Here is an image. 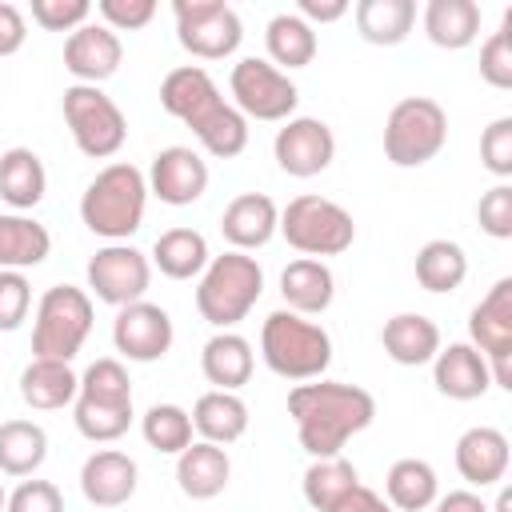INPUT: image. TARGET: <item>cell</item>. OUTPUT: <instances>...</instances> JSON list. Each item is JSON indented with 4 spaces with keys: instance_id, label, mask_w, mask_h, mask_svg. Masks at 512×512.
<instances>
[{
    "instance_id": "6da1fadb",
    "label": "cell",
    "mask_w": 512,
    "mask_h": 512,
    "mask_svg": "<svg viewBox=\"0 0 512 512\" xmlns=\"http://www.w3.org/2000/svg\"><path fill=\"white\" fill-rule=\"evenodd\" d=\"M288 416L296 424L300 448L320 456H340V448L376 420V396L344 380H304L288 392Z\"/></svg>"
},
{
    "instance_id": "7a4b0ae2",
    "label": "cell",
    "mask_w": 512,
    "mask_h": 512,
    "mask_svg": "<svg viewBox=\"0 0 512 512\" xmlns=\"http://www.w3.org/2000/svg\"><path fill=\"white\" fill-rule=\"evenodd\" d=\"M160 108L176 116L184 128H192L200 148L216 160H232L248 148V120L220 96L216 80L200 64H180L164 76Z\"/></svg>"
},
{
    "instance_id": "3957f363",
    "label": "cell",
    "mask_w": 512,
    "mask_h": 512,
    "mask_svg": "<svg viewBox=\"0 0 512 512\" xmlns=\"http://www.w3.org/2000/svg\"><path fill=\"white\" fill-rule=\"evenodd\" d=\"M148 208V180L136 164L116 160L100 168L84 196H80V220L92 236H104L108 244H128L132 232H140Z\"/></svg>"
},
{
    "instance_id": "277c9868",
    "label": "cell",
    "mask_w": 512,
    "mask_h": 512,
    "mask_svg": "<svg viewBox=\"0 0 512 512\" xmlns=\"http://www.w3.org/2000/svg\"><path fill=\"white\" fill-rule=\"evenodd\" d=\"M76 432L92 444H112L132 424V380L116 356H100L84 368L80 392L72 400Z\"/></svg>"
},
{
    "instance_id": "5b68a950",
    "label": "cell",
    "mask_w": 512,
    "mask_h": 512,
    "mask_svg": "<svg viewBox=\"0 0 512 512\" xmlns=\"http://www.w3.org/2000/svg\"><path fill=\"white\" fill-rule=\"evenodd\" d=\"M264 292V268L248 252H224L212 256L208 268L196 280V312L216 332H232L260 300Z\"/></svg>"
},
{
    "instance_id": "8992f818",
    "label": "cell",
    "mask_w": 512,
    "mask_h": 512,
    "mask_svg": "<svg viewBox=\"0 0 512 512\" xmlns=\"http://www.w3.org/2000/svg\"><path fill=\"white\" fill-rule=\"evenodd\" d=\"M260 356L264 364L284 380H320L332 364V336L324 324L296 316L288 308H276L260 324Z\"/></svg>"
},
{
    "instance_id": "52a82bcc",
    "label": "cell",
    "mask_w": 512,
    "mask_h": 512,
    "mask_svg": "<svg viewBox=\"0 0 512 512\" xmlns=\"http://www.w3.org/2000/svg\"><path fill=\"white\" fill-rule=\"evenodd\" d=\"M92 332V296L76 284H52L44 288L32 320V360H64L84 348Z\"/></svg>"
},
{
    "instance_id": "ba28073f",
    "label": "cell",
    "mask_w": 512,
    "mask_h": 512,
    "mask_svg": "<svg viewBox=\"0 0 512 512\" xmlns=\"http://www.w3.org/2000/svg\"><path fill=\"white\" fill-rule=\"evenodd\" d=\"M280 236L288 240V248H296L312 260H324V256H340L352 248L356 224L344 204L304 192V196L288 200V208H280Z\"/></svg>"
},
{
    "instance_id": "9c48e42d",
    "label": "cell",
    "mask_w": 512,
    "mask_h": 512,
    "mask_svg": "<svg viewBox=\"0 0 512 512\" xmlns=\"http://www.w3.org/2000/svg\"><path fill=\"white\" fill-rule=\"evenodd\" d=\"M448 144V112L432 96H404L384 120V156L396 168H424Z\"/></svg>"
},
{
    "instance_id": "30bf717a",
    "label": "cell",
    "mask_w": 512,
    "mask_h": 512,
    "mask_svg": "<svg viewBox=\"0 0 512 512\" xmlns=\"http://www.w3.org/2000/svg\"><path fill=\"white\" fill-rule=\"evenodd\" d=\"M64 124L76 140V148L88 156V160H108L124 148L128 140V120L120 112V104L96 88V84H68L64 88Z\"/></svg>"
},
{
    "instance_id": "8fae6325",
    "label": "cell",
    "mask_w": 512,
    "mask_h": 512,
    "mask_svg": "<svg viewBox=\"0 0 512 512\" xmlns=\"http://www.w3.org/2000/svg\"><path fill=\"white\" fill-rule=\"evenodd\" d=\"M228 92H232V108L244 120H268V124L292 120V112L300 104V88L292 84V76L280 72L264 56L236 60L232 76H228Z\"/></svg>"
},
{
    "instance_id": "7c38bea8",
    "label": "cell",
    "mask_w": 512,
    "mask_h": 512,
    "mask_svg": "<svg viewBox=\"0 0 512 512\" xmlns=\"http://www.w3.org/2000/svg\"><path fill=\"white\" fill-rule=\"evenodd\" d=\"M172 16H176L180 48L192 52L196 60H224L244 40V24L236 8L224 0H176Z\"/></svg>"
},
{
    "instance_id": "4fadbf2b",
    "label": "cell",
    "mask_w": 512,
    "mask_h": 512,
    "mask_svg": "<svg viewBox=\"0 0 512 512\" xmlns=\"http://www.w3.org/2000/svg\"><path fill=\"white\" fill-rule=\"evenodd\" d=\"M468 344L488 360L492 384L512 388V276H500L468 316Z\"/></svg>"
},
{
    "instance_id": "5bb4252c",
    "label": "cell",
    "mask_w": 512,
    "mask_h": 512,
    "mask_svg": "<svg viewBox=\"0 0 512 512\" xmlns=\"http://www.w3.org/2000/svg\"><path fill=\"white\" fill-rule=\"evenodd\" d=\"M84 276H88V288L96 300L124 308V304L144 300V292L152 284V260L132 244H104L92 252Z\"/></svg>"
},
{
    "instance_id": "9a60e30c",
    "label": "cell",
    "mask_w": 512,
    "mask_h": 512,
    "mask_svg": "<svg viewBox=\"0 0 512 512\" xmlns=\"http://www.w3.org/2000/svg\"><path fill=\"white\" fill-rule=\"evenodd\" d=\"M176 340V328H172V316L160 308V304H148V300H136V304H124L112 320V344L124 360L132 364H156L168 356Z\"/></svg>"
},
{
    "instance_id": "2e32d148",
    "label": "cell",
    "mask_w": 512,
    "mask_h": 512,
    "mask_svg": "<svg viewBox=\"0 0 512 512\" xmlns=\"http://www.w3.org/2000/svg\"><path fill=\"white\" fill-rule=\"evenodd\" d=\"M272 156H276L280 172L308 180V176H320L336 160V136L316 116H292V120H284V128H276Z\"/></svg>"
},
{
    "instance_id": "e0dca14e",
    "label": "cell",
    "mask_w": 512,
    "mask_h": 512,
    "mask_svg": "<svg viewBox=\"0 0 512 512\" xmlns=\"http://www.w3.org/2000/svg\"><path fill=\"white\" fill-rule=\"evenodd\" d=\"M148 196H156L168 208H188L208 192V160L196 148L172 144L152 156L148 168Z\"/></svg>"
},
{
    "instance_id": "ac0fdd59",
    "label": "cell",
    "mask_w": 512,
    "mask_h": 512,
    "mask_svg": "<svg viewBox=\"0 0 512 512\" xmlns=\"http://www.w3.org/2000/svg\"><path fill=\"white\" fill-rule=\"evenodd\" d=\"M124 60V44L108 24H80L76 32H68L64 40V68L76 76V84H104L116 76Z\"/></svg>"
},
{
    "instance_id": "d6986e66",
    "label": "cell",
    "mask_w": 512,
    "mask_h": 512,
    "mask_svg": "<svg viewBox=\"0 0 512 512\" xmlns=\"http://www.w3.org/2000/svg\"><path fill=\"white\" fill-rule=\"evenodd\" d=\"M136 484H140V468L120 448H96L80 464V492L96 508H120V504H128L136 496Z\"/></svg>"
},
{
    "instance_id": "ffe728a7",
    "label": "cell",
    "mask_w": 512,
    "mask_h": 512,
    "mask_svg": "<svg viewBox=\"0 0 512 512\" xmlns=\"http://www.w3.org/2000/svg\"><path fill=\"white\" fill-rule=\"evenodd\" d=\"M220 232L232 244V252H256L280 232V208L264 192H240L220 212Z\"/></svg>"
},
{
    "instance_id": "44dd1931",
    "label": "cell",
    "mask_w": 512,
    "mask_h": 512,
    "mask_svg": "<svg viewBox=\"0 0 512 512\" xmlns=\"http://www.w3.org/2000/svg\"><path fill=\"white\" fill-rule=\"evenodd\" d=\"M508 460H512V448H508V436L492 424H476L468 432H460L456 440V472L472 484V488H492L508 476Z\"/></svg>"
},
{
    "instance_id": "7402d4cb",
    "label": "cell",
    "mask_w": 512,
    "mask_h": 512,
    "mask_svg": "<svg viewBox=\"0 0 512 512\" xmlns=\"http://www.w3.org/2000/svg\"><path fill=\"white\" fill-rule=\"evenodd\" d=\"M432 384L448 400H480L492 388V372L468 340H456L432 356Z\"/></svg>"
},
{
    "instance_id": "603a6c76",
    "label": "cell",
    "mask_w": 512,
    "mask_h": 512,
    "mask_svg": "<svg viewBox=\"0 0 512 512\" xmlns=\"http://www.w3.org/2000/svg\"><path fill=\"white\" fill-rule=\"evenodd\" d=\"M280 296H284V308L296 312V316H320L332 308V296H336V276L324 260H312V256H300L292 260L284 272H280Z\"/></svg>"
},
{
    "instance_id": "cb8c5ba5",
    "label": "cell",
    "mask_w": 512,
    "mask_h": 512,
    "mask_svg": "<svg viewBox=\"0 0 512 512\" xmlns=\"http://www.w3.org/2000/svg\"><path fill=\"white\" fill-rule=\"evenodd\" d=\"M380 344H384L388 360H392V364H404V368L432 364V356L444 348L436 320H428L424 312H396L392 320H384Z\"/></svg>"
},
{
    "instance_id": "d4e9b609",
    "label": "cell",
    "mask_w": 512,
    "mask_h": 512,
    "mask_svg": "<svg viewBox=\"0 0 512 512\" xmlns=\"http://www.w3.org/2000/svg\"><path fill=\"white\" fill-rule=\"evenodd\" d=\"M232 476V460L220 444L208 440H192L180 456H176V484L188 500H212L228 488Z\"/></svg>"
},
{
    "instance_id": "484cf974",
    "label": "cell",
    "mask_w": 512,
    "mask_h": 512,
    "mask_svg": "<svg viewBox=\"0 0 512 512\" xmlns=\"http://www.w3.org/2000/svg\"><path fill=\"white\" fill-rule=\"evenodd\" d=\"M252 368H256V356H252V344L240 332H216L200 348V372L220 392L244 388L252 380Z\"/></svg>"
},
{
    "instance_id": "4316f807",
    "label": "cell",
    "mask_w": 512,
    "mask_h": 512,
    "mask_svg": "<svg viewBox=\"0 0 512 512\" xmlns=\"http://www.w3.org/2000/svg\"><path fill=\"white\" fill-rule=\"evenodd\" d=\"M48 192V172H44V160L16 144L8 152H0V200L12 208V212H32Z\"/></svg>"
},
{
    "instance_id": "83f0119b",
    "label": "cell",
    "mask_w": 512,
    "mask_h": 512,
    "mask_svg": "<svg viewBox=\"0 0 512 512\" xmlns=\"http://www.w3.org/2000/svg\"><path fill=\"white\" fill-rule=\"evenodd\" d=\"M52 252V232L24 216V212H0V272H24L44 264Z\"/></svg>"
},
{
    "instance_id": "f1b7e54d",
    "label": "cell",
    "mask_w": 512,
    "mask_h": 512,
    "mask_svg": "<svg viewBox=\"0 0 512 512\" xmlns=\"http://www.w3.org/2000/svg\"><path fill=\"white\" fill-rule=\"evenodd\" d=\"M80 392V376L64 360H32L20 372V400L36 412H56L68 408Z\"/></svg>"
},
{
    "instance_id": "f546056e",
    "label": "cell",
    "mask_w": 512,
    "mask_h": 512,
    "mask_svg": "<svg viewBox=\"0 0 512 512\" xmlns=\"http://www.w3.org/2000/svg\"><path fill=\"white\" fill-rule=\"evenodd\" d=\"M192 428L200 432V440L208 444H236L244 432H248V404L236 396V392H204L196 404H192Z\"/></svg>"
},
{
    "instance_id": "4dcf8cb0",
    "label": "cell",
    "mask_w": 512,
    "mask_h": 512,
    "mask_svg": "<svg viewBox=\"0 0 512 512\" xmlns=\"http://www.w3.org/2000/svg\"><path fill=\"white\" fill-rule=\"evenodd\" d=\"M424 36L436 48L460 52L480 36V4L476 0H428L424 4Z\"/></svg>"
},
{
    "instance_id": "1f68e13d",
    "label": "cell",
    "mask_w": 512,
    "mask_h": 512,
    "mask_svg": "<svg viewBox=\"0 0 512 512\" xmlns=\"http://www.w3.org/2000/svg\"><path fill=\"white\" fill-rule=\"evenodd\" d=\"M352 16H356L360 40H368L376 48H396L408 40V32L416 24V0H360L352 8Z\"/></svg>"
},
{
    "instance_id": "d6a6232c",
    "label": "cell",
    "mask_w": 512,
    "mask_h": 512,
    "mask_svg": "<svg viewBox=\"0 0 512 512\" xmlns=\"http://www.w3.org/2000/svg\"><path fill=\"white\" fill-rule=\"evenodd\" d=\"M148 260H152L168 280H200V272L208 268L212 252H208L204 232H196V228H168V232L156 236Z\"/></svg>"
},
{
    "instance_id": "836d02e7",
    "label": "cell",
    "mask_w": 512,
    "mask_h": 512,
    "mask_svg": "<svg viewBox=\"0 0 512 512\" xmlns=\"http://www.w3.org/2000/svg\"><path fill=\"white\" fill-rule=\"evenodd\" d=\"M440 496V480H436V468L420 456H404L388 468L384 476V500L396 508V512H424L432 508Z\"/></svg>"
},
{
    "instance_id": "e575fe53",
    "label": "cell",
    "mask_w": 512,
    "mask_h": 512,
    "mask_svg": "<svg viewBox=\"0 0 512 512\" xmlns=\"http://www.w3.org/2000/svg\"><path fill=\"white\" fill-rule=\"evenodd\" d=\"M264 44H268V60L280 72H292L316 60V28L304 24L296 12H276L264 28Z\"/></svg>"
},
{
    "instance_id": "d590c367",
    "label": "cell",
    "mask_w": 512,
    "mask_h": 512,
    "mask_svg": "<svg viewBox=\"0 0 512 512\" xmlns=\"http://www.w3.org/2000/svg\"><path fill=\"white\" fill-rule=\"evenodd\" d=\"M44 460H48V432L36 420L0 424V472L4 476H36Z\"/></svg>"
},
{
    "instance_id": "8d00e7d4",
    "label": "cell",
    "mask_w": 512,
    "mask_h": 512,
    "mask_svg": "<svg viewBox=\"0 0 512 512\" xmlns=\"http://www.w3.org/2000/svg\"><path fill=\"white\" fill-rule=\"evenodd\" d=\"M356 484H360V472L344 456H320L304 468V500L316 512H332Z\"/></svg>"
},
{
    "instance_id": "74e56055",
    "label": "cell",
    "mask_w": 512,
    "mask_h": 512,
    "mask_svg": "<svg viewBox=\"0 0 512 512\" xmlns=\"http://www.w3.org/2000/svg\"><path fill=\"white\" fill-rule=\"evenodd\" d=\"M468 276V256L456 240H428L416 252V284L424 292H456Z\"/></svg>"
},
{
    "instance_id": "f35d334b",
    "label": "cell",
    "mask_w": 512,
    "mask_h": 512,
    "mask_svg": "<svg viewBox=\"0 0 512 512\" xmlns=\"http://www.w3.org/2000/svg\"><path fill=\"white\" fill-rule=\"evenodd\" d=\"M140 432L148 440V448H156L160 456H180L192 444V416L180 404H152L140 420Z\"/></svg>"
},
{
    "instance_id": "ab89813d",
    "label": "cell",
    "mask_w": 512,
    "mask_h": 512,
    "mask_svg": "<svg viewBox=\"0 0 512 512\" xmlns=\"http://www.w3.org/2000/svg\"><path fill=\"white\" fill-rule=\"evenodd\" d=\"M480 76H484V84H492L500 92L512 88V12H504L500 32H492L480 44Z\"/></svg>"
},
{
    "instance_id": "60d3db41",
    "label": "cell",
    "mask_w": 512,
    "mask_h": 512,
    "mask_svg": "<svg viewBox=\"0 0 512 512\" xmlns=\"http://www.w3.org/2000/svg\"><path fill=\"white\" fill-rule=\"evenodd\" d=\"M480 160L500 184L512 176V116H496L480 136Z\"/></svg>"
},
{
    "instance_id": "b9f144b4",
    "label": "cell",
    "mask_w": 512,
    "mask_h": 512,
    "mask_svg": "<svg viewBox=\"0 0 512 512\" xmlns=\"http://www.w3.org/2000/svg\"><path fill=\"white\" fill-rule=\"evenodd\" d=\"M476 220L492 240H512V184H492L476 204Z\"/></svg>"
},
{
    "instance_id": "7bdbcfd3",
    "label": "cell",
    "mask_w": 512,
    "mask_h": 512,
    "mask_svg": "<svg viewBox=\"0 0 512 512\" xmlns=\"http://www.w3.org/2000/svg\"><path fill=\"white\" fill-rule=\"evenodd\" d=\"M92 4L88 0H32V20L44 32H76L80 24H88Z\"/></svg>"
},
{
    "instance_id": "ee69618b",
    "label": "cell",
    "mask_w": 512,
    "mask_h": 512,
    "mask_svg": "<svg viewBox=\"0 0 512 512\" xmlns=\"http://www.w3.org/2000/svg\"><path fill=\"white\" fill-rule=\"evenodd\" d=\"M32 284L24 272H0V332H16L28 320Z\"/></svg>"
},
{
    "instance_id": "f6af8a7d",
    "label": "cell",
    "mask_w": 512,
    "mask_h": 512,
    "mask_svg": "<svg viewBox=\"0 0 512 512\" xmlns=\"http://www.w3.org/2000/svg\"><path fill=\"white\" fill-rule=\"evenodd\" d=\"M4 512H64V496L52 480H20L8 492Z\"/></svg>"
},
{
    "instance_id": "bcb514c9",
    "label": "cell",
    "mask_w": 512,
    "mask_h": 512,
    "mask_svg": "<svg viewBox=\"0 0 512 512\" xmlns=\"http://www.w3.org/2000/svg\"><path fill=\"white\" fill-rule=\"evenodd\" d=\"M96 12L112 32H136L156 16V0H100Z\"/></svg>"
},
{
    "instance_id": "7dc6e473",
    "label": "cell",
    "mask_w": 512,
    "mask_h": 512,
    "mask_svg": "<svg viewBox=\"0 0 512 512\" xmlns=\"http://www.w3.org/2000/svg\"><path fill=\"white\" fill-rule=\"evenodd\" d=\"M24 40H28V20H24V12H20L16 4L0 0V60H4V56H16V52L24 48Z\"/></svg>"
},
{
    "instance_id": "c3c4849f",
    "label": "cell",
    "mask_w": 512,
    "mask_h": 512,
    "mask_svg": "<svg viewBox=\"0 0 512 512\" xmlns=\"http://www.w3.org/2000/svg\"><path fill=\"white\" fill-rule=\"evenodd\" d=\"M348 0H300L296 4V16L304 20V24H336V20H344L348 16Z\"/></svg>"
},
{
    "instance_id": "681fc988",
    "label": "cell",
    "mask_w": 512,
    "mask_h": 512,
    "mask_svg": "<svg viewBox=\"0 0 512 512\" xmlns=\"http://www.w3.org/2000/svg\"><path fill=\"white\" fill-rule=\"evenodd\" d=\"M332 512H396L380 492H372V488H364V484H356Z\"/></svg>"
},
{
    "instance_id": "f907efd6",
    "label": "cell",
    "mask_w": 512,
    "mask_h": 512,
    "mask_svg": "<svg viewBox=\"0 0 512 512\" xmlns=\"http://www.w3.org/2000/svg\"><path fill=\"white\" fill-rule=\"evenodd\" d=\"M432 508H436V512H488V504H484L480 492H472V488H456V492H448V496H436Z\"/></svg>"
},
{
    "instance_id": "816d5d0a",
    "label": "cell",
    "mask_w": 512,
    "mask_h": 512,
    "mask_svg": "<svg viewBox=\"0 0 512 512\" xmlns=\"http://www.w3.org/2000/svg\"><path fill=\"white\" fill-rule=\"evenodd\" d=\"M512 508V492L508 488H500V496H496V508H488V512H508Z\"/></svg>"
},
{
    "instance_id": "f5cc1de1",
    "label": "cell",
    "mask_w": 512,
    "mask_h": 512,
    "mask_svg": "<svg viewBox=\"0 0 512 512\" xmlns=\"http://www.w3.org/2000/svg\"><path fill=\"white\" fill-rule=\"evenodd\" d=\"M4 504H8V492H4V484H0V512H4Z\"/></svg>"
}]
</instances>
